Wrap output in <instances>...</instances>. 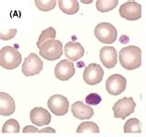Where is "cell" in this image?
<instances>
[{
  "label": "cell",
  "instance_id": "6da1fadb",
  "mask_svg": "<svg viewBox=\"0 0 146 137\" xmlns=\"http://www.w3.org/2000/svg\"><path fill=\"white\" fill-rule=\"evenodd\" d=\"M119 62L128 70L140 68L141 65V50L136 45H129L119 51Z\"/></svg>",
  "mask_w": 146,
  "mask_h": 137
},
{
  "label": "cell",
  "instance_id": "7a4b0ae2",
  "mask_svg": "<svg viewBox=\"0 0 146 137\" xmlns=\"http://www.w3.org/2000/svg\"><path fill=\"white\" fill-rule=\"evenodd\" d=\"M21 54L13 47H4L0 50V65L6 70H14L21 63Z\"/></svg>",
  "mask_w": 146,
  "mask_h": 137
},
{
  "label": "cell",
  "instance_id": "3957f363",
  "mask_svg": "<svg viewBox=\"0 0 146 137\" xmlns=\"http://www.w3.org/2000/svg\"><path fill=\"white\" fill-rule=\"evenodd\" d=\"M39 54L43 59L54 61L63 55V45L58 40H49L39 48Z\"/></svg>",
  "mask_w": 146,
  "mask_h": 137
},
{
  "label": "cell",
  "instance_id": "277c9868",
  "mask_svg": "<svg viewBox=\"0 0 146 137\" xmlns=\"http://www.w3.org/2000/svg\"><path fill=\"white\" fill-rule=\"evenodd\" d=\"M94 35L103 44H113L117 38L116 27L109 22H101L94 29Z\"/></svg>",
  "mask_w": 146,
  "mask_h": 137
},
{
  "label": "cell",
  "instance_id": "5b68a950",
  "mask_svg": "<svg viewBox=\"0 0 146 137\" xmlns=\"http://www.w3.org/2000/svg\"><path fill=\"white\" fill-rule=\"evenodd\" d=\"M136 108V103L132 97H123L117 100L112 106V110L114 112V117L116 119L124 120L129 117L130 114L134 112Z\"/></svg>",
  "mask_w": 146,
  "mask_h": 137
},
{
  "label": "cell",
  "instance_id": "8992f818",
  "mask_svg": "<svg viewBox=\"0 0 146 137\" xmlns=\"http://www.w3.org/2000/svg\"><path fill=\"white\" fill-rule=\"evenodd\" d=\"M49 110L56 116L66 115L70 108V103L67 97L61 94H54L47 101Z\"/></svg>",
  "mask_w": 146,
  "mask_h": 137
},
{
  "label": "cell",
  "instance_id": "52a82bcc",
  "mask_svg": "<svg viewBox=\"0 0 146 137\" xmlns=\"http://www.w3.org/2000/svg\"><path fill=\"white\" fill-rule=\"evenodd\" d=\"M43 66L44 63L39 57L35 53H31L22 64L21 71L25 76H34L40 73L43 70Z\"/></svg>",
  "mask_w": 146,
  "mask_h": 137
},
{
  "label": "cell",
  "instance_id": "ba28073f",
  "mask_svg": "<svg viewBox=\"0 0 146 137\" xmlns=\"http://www.w3.org/2000/svg\"><path fill=\"white\" fill-rule=\"evenodd\" d=\"M127 80L123 75L115 73L109 76L106 82V91L111 96H119L125 91Z\"/></svg>",
  "mask_w": 146,
  "mask_h": 137
},
{
  "label": "cell",
  "instance_id": "9c48e42d",
  "mask_svg": "<svg viewBox=\"0 0 146 137\" xmlns=\"http://www.w3.org/2000/svg\"><path fill=\"white\" fill-rule=\"evenodd\" d=\"M104 74H105V72L99 64L91 63L84 68L83 80L87 84L95 85L102 82Z\"/></svg>",
  "mask_w": 146,
  "mask_h": 137
},
{
  "label": "cell",
  "instance_id": "30bf717a",
  "mask_svg": "<svg viewBox=\"0 0 146 137\" xmlns=\"http://www.w3.org/2000/svg\"><path fill=\"white\" fill-rule=\"evenodd\" d=\"M119 15L127 21H138L141 17V6L135 1H128L119 7Z\"/></svg>",
  "mask_w": 146,
  "mask_h": 137
},
{
  "label": "cell",
  "instance_id": "8fae6325",
  "mask_svg": "<svg viewBox=\"0 0 146 137\" xmlns=\"http://www.w3.org/2000/svg\"><path fill=\"white\" fill-rule=\"evenodd\" d=\"M75 74V67L72 61L63 59L55 67V76L59 81H68Z\"/></svg>",
  "mask_w": 146,
  "mask_h": 137
},
{
  "label": "cell",
  "instance_id": "7c38bea8",
  "mask_svg": "<svg viewBox=\"0 0 146 137\" xmlns=\"http://www.w3.org/2000/svg\"><path fill=\"white\" fill-rule=\"evenodd\" d=\"M31 121L36 126H46L51 122V115L48 110L43 108H34L30 113Z\"/></svg>",
  "mask_w": 146,
  "mask_h": 137
},
{
  "label": "cell",
  "instance_id": "4fadbf2b",
  "mask_svg": "<svg viewBox=\"0 0 146 137\" xmlns=\"http://www.w3.org/2000/svg\"><path fill=\"white\" fill-rule=\"evenodd\" d=\"M100 60L107 68H113L117 63V53L113 47H104L100 50Z\"/></svg>",
  "mask_w": 146,
  "mask_h": 137
},
{
  "label": "cell",
  "instance_id": "5bb4252c",
  "mask_svg": "<svg viewBox=\"0 0 146 137\" xmlns=\"http://www.w3.org/2000/svg\"><path fill=\"white\" fill-rule=\"evenodd\" d=\"M73 116L79 120H88L94 116V111L90 106L85 105L82 101H77L71 105Z\"/></svg>",
  "mask_w": 146,
  "mask_h": 137
},
{
  "label": "cell",
  "instance_id": "9a60e30c",
  "mask_svg": "<svg viewBox=\"0 0 146 137\" xmlns=\"http://www.w3.org/2000/svg\"><path fill=\"white\" fill-rule=\"evenodd\" d=\"M65 56L70 61H77L80 59L84 55V48L80 43L68 42L65 45L64 47Z\"/></svg>",
  "mask_w": 146,
  "mask_h": 137
},
{
  "label": "cell",
  "instance_id": "2e32d148",
  "mask_svg": "<svg viewBox=\"0 0 146 137\" xmlns=\"http://www.w3.org/2000/svg\"><path fill=\"white\" fill-rule=\"evenodd\" d=\"M16 105L15 101L9 94L0 93V114L2 116H10L15 112Z\"/></svg>",
  "mask_w": 146,
  "mask_h": 137
},
{
  "label": "cell",
  "instance_id": "e0dca14e",
  "mask_svg": "<svg viewBox=\"0 0 146 137\" xmlns=\"http://www.w3.org/2000/svg\"><path fill=\"white\" fill-rule=\"evenodd\" d=\"M58 6L60 10L68 15H74L80 9L79 1L77 0H59Z\"/></svg>",
  "mask_w": 146,
  "mask_h": 137
},
{
  "label": "cell",
  "instance_id": "ac0fdd59",
  "mask_svg": "<svg viewBox=\"0 0 146 137\" xmlns=\"http://www.w3.org/2000/svg\"><path fill=\"white\" fill-rule=\"evenodd\" d=\"M124 132L125 134H141V121L137 118L129 119L124 125Z\"/></svg>",
  "mask_w": 146,
  "mask_h": 137
},
{
  "label": "cell",
  "instance_id": "d6986e66",
  "mask_svg": "<svg viewBox=\"0 0 146 137\" xmlns=\"http://www.w3.org/2000/svg\"><path fill=\"white\" fill-rule=\"evenodd\" d=\"M56 36V32L53 27H49L47 29H45L44 31H43L40 34L39 39H38L37 44H36L37 47L40 48L45 42H47L49 40H55Z\"/></svg>",
  "mask_w": 146,
  "mask_h": 137
},
{
  "label": "cell",
  "instance_id": "ffe728a7",
  "mask_svg": "<svg viewBox=\"0 0 146 137\" xmlns=\"http://www.w3.org/2000/svg\"><path fill=\"white\" fill-rule=\"evenodd\" d=\"M118 0H97L96 9L102 13L108 12L117 6Z\"/></svg>",
  "mask_w": 146,
  "mask_h": 137
},
{
  "label": "cell",
  "instance_id": "44dd1931",
  "mask_svg": "<svg viewBox=\"0 0 146 137\" xmlns=\"http://www.w3.org/2000/svg\"><path fill=\"white\" fill-rule=\"evenodd\" d=\"M77 132L78 134H82V132L99 134V127L96 123L93 122V121H85L79 125V127L77 128Z\"/></svg>",
  "mask_w": 146,
  "mask_h": 137
},
{
  "label": "cell",
  "instance_id": "7402d4cb",
  "mask_svg": "<svg viewBox=\"0 0 146 137\" xmlns=\"http://www.w3.org/2000/svg\"><path fill=\"white\" fill-rule=\"evenodd\" d=\"M20 130H21L20 123H19L16 120L9 119L4 123L3 128H2V132L3 134H7V132L18 134V132H20Z\"/></svg>",
  "mask_w": 146,
  "mask_h": 137
},
{
  "label": "cell",
  "instance_id": "603a6c76",
  "mask_svg": "<svg viewBox=\"0 0 146 137\" xmlns=\"http://www.w3.org/2000/svg\"><path fill=\"white\" fill-rule=\"evenodd\" d=\"M35 5L38 9L42 11H49L55 9L56 6V0H35Z\"/></svg>",
  "mask_w": 146,
  "mask_h": 137
},
{
  "label": "cell",
  "instance_id": "cb8c5ba5",
  "mask_svg": "<svg viewBox=\"0 0 146 137\" xmlns=\"http://www.w3.org/2000/svg\"><path fill=\"white\" fill-rule=\"evenodd\" d=\"M85 101H86V104H88V105L96 106V105L99 104V103H101L102 98L98 94L92 93L90 94H88V96L85 97Z\"/></svg>",
  "mask_w": 146,
  "mask_h": 137
},
{
  "label": "cell",
  "instance_id": "d4e9b609",
  "mask_svg": "<svg viewBox=\"0 0 146 137\" xmlns=\"http://www.w3.org/2000/svg\"><path fill=\"white\" fill-rule=\"evenodd\" d=\"M16 33H17V29H9L7 32H5V33H1V34H0V38L5 41L10 40L16 35Z\"/></svg>",
  "mask_w": 146,
  "mask_h": 137
},
{
  "label": "cell",
  "instance_id": "484cf974",
  "mask_svg": "<svg viewBox=\"0 0 146 137\" xmlns=\"http://www.w3.org/2000/svg\"><path fill=\"white\" fill-rule=\"evenodd\" d=\"M39 131L40 130H38L37 127H34L33 125H28V126L23 128L22 132H24V134H27V132H39Z\"/></svg>",
  "mask_w": 146,
  "mask_h": 137
},
{
  "label": "cell",
  "instance_id": "4316f807",
  "mask_svg": "<svg viewBox=\"0 0 146 137\" xmlns=\"http://www.w3.org/2000/svg\"><path fill=\"white\" fill-rule=\"evenodd\" d=\"M40 134H55L56 132V130L54 128H51V127H45V128H43L41 129L39 131Z\"/></svg>",
  "mask_w": 146,
  "mask_h": 137
},
{
  "label": "cell",
  "instance_id": "83f0119b",
  "mask_svg": "<svg viewBox=\"0 0 146 137\" xmlns=\"http://www.w3.org/2000/svg\"><path fill=\"white\" fill-rule=\"evenodd\" d=\"M82 3H84V4H90V3H92V1H82Z\"/></svg>",
  "mask_w": 146,
  "mask_h": 137
}]
</instances>
